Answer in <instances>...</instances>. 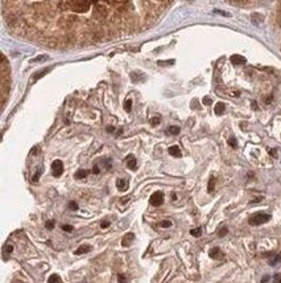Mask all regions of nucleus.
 I'll return each instance as SVG.
<instances>
[{
	"label": "nucleus",
	"mask_w": 281,
	"mask_h": 283,
	"mask_svg": "<svg viewBox=\"0 0 281 283\" xmlns=\"http://www.w3.org/2000/svg\"><path fill=\"white\" fill-rule=\"evenodd\" d=\"M269 220H271V214H267V213H255L254 216L250 217L248 222H250V225H252V226H259V225L265 224V222H268Z\"/></svg>",
	"instance_id": "f257e3e1"
},
{
	"label": "nucleus",
	"mask_w": 281,
	"mask_h": 283,
	"mask_svg": "<svg viewBox=\"0 0 281 283\" xmlns=\"http://www.w3.org/2000/svg\"><path fill=\"white\" fill-rule=\"evenodd\" d=\"M149 204L153 206H160L164 204V193L162 192H155L152 196L149 197Z\"/></svg>",
	"instance_id": "f03ea898"
},
{
	"label": "nucleus",
	"mask_w": 281,
	"mask_h": 283,
	"mask_svg": "<svg viewBox=\"0 0 281 283\" xmlns=\"http://www.w3.org/2000/svg\"><path fill=\"white\" fill-rule=\"evenodd\" d=\"M63 172V163L61 160H54L52 163V173L54 177H59Z\"/></svg>",
	"instance_id": "7ed1b4c3"
},
{
	"label": "nucleus",
	"mask_w": 281,
	"mask_h": 283,
	"mask_svg": "<svg viewBox=\"0 0 281 283\" xmlns=\"http://www.w3.org/2000/svg\"><path fill=\"white\" fill-rule=\"evenodd\" d=\"M126 163H127V167L131 171H136V168H137V163H136V159L133 155H128L126 159Z\"/></svg>",
	"instance_id": "20e7f679"
},
{
	"label": "nucleus",
	"mask_w": 281,
	"mask_h": 283,
	"mask_svg": "<svg viewBox=\"0 0 281 283\" xmlns=\"http://www.w3.org/2000/svg\"><path fill=\"white\" fill-rule=\"evenodd\" d=\"M133 240H135V234H133V233H127L126 236L123 237L122 245L124 246V248H127V246H130L132 242H133Z\"/></svg>",
	"instance_id": "39448f33"
},
{
	"label": "nucleus",
	"mask_w": 281,
	"mask_h": 283,
	"mask_svg": "<svg viewBox=\"0 0 281 283\" xmlns=\"http://www.w3.org/2000/svg\"><path fill=\"white\" fill-rule=\"evenodd\" d=\"M91 249H93V246H91V245H82V246H79V248L75 250L74 254H75V256H81V254H85V253L91 252Z\"/></svg>",
	"instance_id": "423d86ee"
},
{
	"label": "nucleus",
	"mask_w": 281,
	"mask_h": 283,
	"mask_svg": "<svg viewBox=\"0 0 281 283\" xmlns=\"http://www.w3.org/2000/svg\"><path fill=\"white\" fill-rule=\"evenodd\" d=\"M231 62L235 63V65H242V63H246V58L243 56L234 54V56H231Z\"/></svg>",
	"instance_id": "0eeeda50"
},
{
	"label": "nucleus",
	"mask_w": 281,
	"mask_h": 283,
	"mask_svg": "<svg viewBox=\"0 0 281 283\" xmlns=\"http://www.w3.org/2000/svg\"><path fill=\"white\" fill-rule=\"evenodd\" d=\"M169 155H172V156H174V158H181V150H180V147L178 146H172L169 147Z\"/></svg>",
	"instance_id": "6e6552de"
},
{
	"label": "nucleus",
	"mask_w": 281,
	"mask_h": 283,
	"mask_svg": "<svg viewBox=\"0 0 281 283\" xmlns=\"http://www.w3.org/2000/svg\"><path fill=\"white\" fill-rule=\"evenodd\" d=\"M116 187L119 190H126L128 188V181L124 179H119V180H116Z\"/></svg>",
	"instance_id": "1a4fd4ad"
},
{
	"label": "nucleus",
	"mask_w": 281,
	"mask_h": 283,
	"mask_svg": "<svg viewBox=\"0 0 281 283\" xmlns=\"http://www.w3.org/2000/svg\"><path fill=\"white\" fill-rule=\"evenodd\" d=\"M12 252H13V246L9 245V244H7L3 248V256H4V259H7V257L8 256H11Z\"/></svg>",
	"instance_id": "9d476101"
},
{
	"label": "nucleus",
	"mask_w": 281,
	"mask_h": 283,
	"mask_svg": "<svg viewBox=\"0 0 281 283\" xmlns=\"http://www.w3.org/2000/svg\"><path fill=\"white\" fill-rule=\"evenodd\" d=\"M224 110H226V105H224L223 102H218V103H216V106H215V109H214L215 114H218V115L223 114Z\"/></svg>",
	"instance_id": "9b49d317"
},
{
	"label": "nucleus",
	"mask_w": 281,
	"mask_h": 283,
	"mask_svg": "<svg viewBox=\"0 0 281 283\" xmlns=\"http://www.w3.org/2000/svg\"><path fill=\"white\" fill-rule=\"evenodd\" d=\"M87 175H89V171H86V169H78L77 172H75L74 177L78 179V180H81V179H85Z\"/></svg>",
	"instance_id": "f8f14e48"
},
{
	"label": "nucleus",
	"mask_w": 281,
	"mask_h": 283,
	"mask_svg": "<svg viewBox=\"0 0 281 283\" xmlns=\"http://www.w3.org/2000/svg\"><path fill=\"white\" fill-rule=\"evenodd\" d=\"M219 254H220V249L219 248H212L210 250V253H208V256H210L211 258H214V259H216V258L219 257Z\"/></svg>",
	"instance_id": "ddd939ff"
},
{
	"label": "nucleus",
	"mask_w": 281,
	"mask_h": 283,
	"mask_svg": "<svg viewBox=\"0 0 281 283\" xmlns=\"http://www.w3.org/2000/svg\"><path fill=\"white\" fill-rule=\"evenodd\" d=\"M166 134H170V135H177V134H180V127H177V126H170L169 129L166 130Z\"/></svg>",
	"instance_id": "4468645a"
},
{
	"label": "nucleus",
	"mask_w": 281,
	"mask_h": 283,
	"mask_svg": "<svg viewBox=\"0 0 281 283\" xmlns=\"http://www.w3.org/2000/svg\"><path fill=\"white\" fill-rule=\"evenodd\" d=\"M42 171H44V168H42V167H40V168L37 169V172H36L33 175V177H32V183H37L38 181V179H40V176H41Z\"/></svg>",
	"instance_id": "2eb2a0df"
},
{
	"label": "nucleus",
	"mask_w": 281,
	"mask_h": 283,
	"mask_svg": "<svg viewBox=\"0 0 281 283\" xmlns=\"http://www.w3.org/2000/svg\"><path fill=\"white\" fill-rule=\"evenodd\" d=\"M58 282H61V278H59V275H57V274L50 275L49 279H48V283H58Z\"/></svg>",
	"instance_id": "dca6fc26"
},
{
	"label": "nucleus",
	"mask_w": 281,
	"mask_h": 283,
	"mask_svg": "<svg viewBox=\"0 0 281 283\" xmlns=\"http://www.w3.org/2000/svg\"><path fill=\"white\" fill-rule=\"evenodd\" d=\"M214 188H215V177H211L210 179V181H208V187H207V190L208 192H212L214 190Z\"/></svg>",
	"instance_id": "f3484780"
},
{
	"label": "nucleus",
	"mask_w": 281,
	"mask_h": 283,
	"mask_svg": "<svg viewBox=\"0 0 281 283\" xmlns=\"http://www.w3.org/2000/svg\"><path fill=\"white\" fill-rule=\"evenodd\" d=\"M190 234L193 237H199L201 234H202V229L201 228H195V229H191L190 230Z\"/></svg>",
	"instance_id": "a211bd4d"
},
{
	"label": "nucleus",
	"mask_w": 281,
	"mask_h": 283,
	"mask_svg": "<svg viewBox=\"0 0 281 283\" xmlns=\"http://www.w3.org/2000/svg\"><path fill=\"white\" fill-rule=\"evenodd\" d=\"M67 208H69L70 210H78V209H79L78 202H75V201H69V204H67Z\"/></svg>",
	"instance_id": "6ab92c4d"
},
{
	"label": "nucleus",
	"mask_w": 281,
	"mask_h": 283,
	"mask_svg": "<svg viewBox=\"0 0 281 283\" xmlns=\"http://www.w3.org/2000/svg\"><path fill=\"white\" fill-rule=\"evenodd\" d=\"M280 262H281V256L279 254V256H276V257L273 258V259H271V261H269V265H271V266H276V265H279Z\"/></svg>",
	"instance_id": "aec40b11"
},
{
	"label": "nucleus",
	"mask_w": 281,
	"mask_h": 283,
	"mask_svg": "<svg viewBox=\"0 0 281 283\" xmlns=\"http://www.w3.org/2000/svg\"><path fill=\"white\" fill-rule=\"evenodd\" d=\"M172 225H173V224H172V221H169V220L160 221V226H161V228H170Z\"/></svg>",
	"instance_id": "412c9836"
},
{
	"label": "nucleus",
	"mask_w": 281,
	"mask_h": 283,
	"mask_svg": "<svg viewBox=\"0 0 281 283\" xmlns=\"http://www.w3.org/2000/svg\"><path fill=\"white\" fill-rule=\"evenodd\" d=\"M54 225H55V222H54L53 220H49V221L45 222V228H46L48 230H52V229L54 228Z\"/></svg>",
	"instance_id": "4be33fe9"
},
{
	"label": "nucleus",
	"mask_w": 281,
	"mask_h": 283,
	"mask_svg": "<svg viewBox=\"0 0 281 283\" xmlns=\"http://www.w3.org/2000/svg\"><path fill=\"white\" fill-rule=\"evenodd\" d=\"M124 109H126V111H131V109H132V99H127L126 103H124Z\"/></svg>",
	"instance_id": "5701e85b"
},
{
	"label": "nucleus",
	"mask_w": 281,
	"mask_h": 283,
	"mask_svg": "<svg viewBox=\"0 0 281 283\" xmlns=\"http://www.w3.org/2000/svg\"><path fill=\"white\" fill-rule=\"evenodd\" d=\"M61 228H62V230H63V232H66V233H71V232H73V230H74V228H73V226H71V225H62Z\"/></svg>",
	"instance_id": "b1692460"
},
{
	"label": "nucleus",
	"mask_w": 281,
	"mask_h": 283,
	"mask_svg": "<svg viewBox=\"0 0 281 283\" xmlns=\"http://www.w3.org/2000/svg\"><path fill=\"white\" fill-rule=\"evenodd\" d=\"M228 144H230L232 148H236V147H238V143H236V139L235 138H230V139H228Z\"/></svg>",
	"instance_id": "393cba45"
},
{
	"label": "nucleus",
	"mask_w": 281,
	"mask_h": 283,
	"mask_svg": "<svg viewBox=\"0 0 281 283\" xmlns=\"http://www.w3.org/2000/svg\"><path fill=\"white\" fill-rule=\"evenodd\" d=\"M158 123H160V117H153L151 119V125L152 126H157Z\"/></svg>",
	"instance_id": "a878e982"
},
{
	"label": "nucleus",
	"mask_w": 281,
	"mask_h": 283,
	"mask_svg": "<svg viewBox=\"0 0 281 283\" xmlns=\"http://www.w3.org/2000/svg\"><path fill=\"white\" fill-rule=\"evenodd\" d=\"M227 233H228V229H227V228H222V229H220L219 232H218V236H219V237H224Z\"/></svg>",
	"instance_id": "bb28decb"
},
{
	"label": "nucleus",
	"mask_w": 281,
	"mask_h": 283,
	"mask_svg": "<svg viewBox=\"0 0 281 283\" xmlns=\"http://www.w3.org/2000/svg\"><path fill=\"white\" fill-rule=\"evenodd\" d=\"M110 224H111L110 221H102V222H100V228H102V229H106V228H108V226H110Z\"/></svg>",
	"instance_id": "cd10ccee"
},
{
	"label": "nucleus",
	"mask_w": 281,
	"mask_h": 283,
	"mask_svg": "<svg viewBox=\"0 0 281 283\" xmlns=\"http://www.w3.org/2000/svg\"><path fill=\"white\" fill-rule=\"evenodd\" d=\"M273 283H281V275H280V274H276V275H275V278H273Z\"/></svg>",
	"instance_id": "c85d7f7f"
},
{
	"label": "nucleus",
	"mask_w": 281,
	"mask_h": 283,
	"mask_svg": "<svg viewBox=\"0 0 281 283\" xmlns=\"http://www.w3.org/2000/svg\"><path fill=\"white\" fill-rule=\"evenodd\" d=\"M118 279H119V283H126V278H124L123 274H119V275H118Z\"/></svg>",
	"instance_id": "c756f323"
},
{
	"label": "nucleus",
	"mask_w": 281,
	"mask_h": 283,
	"mask_svg": "<svg viewBox=\"0 0 281 283\" xmlns=\"http://www.w3.org/2000/svg\"><path fill=\"white\" fill-rule=\"evenodd\" d=\"M211 98H208V97H205L203 98V103H205V105H211Z\"/></svg>",
	"instance_id": "7c9ffc66"
},
{
	"label": "nucleus",
	"mask_w": 281,
	"mask_h": 283,
	"mask_svg": "<svg viewBox=\"0 0 281 283\" xmlns=\"http://www.w3.org/2000/svg\"><path fill=\"white\" fill-rule=\"evenodd\" d=\"M99 172H100L99 167H98V165H94V167H93V173H95V175H98Z\"/></svg>",
	"instance_id": "2f4dec72"
},
{
	"label": "nucleus",
	"mask_w": 281,
	"mask_h": 283,
	"mask_svg": "<svg viewBox=\"0 0 281 283\" xmlns=\"http://www.w3.org/2000/svg\"><path fill=\"white\" fill-rule=\"evenodd\" d=\"M269 155H271V156H273V158H276V156H277V151H276V150H269Z\"/></svg>",
	"instance_id": "473e14b6"
},
{
	"label": "nucleus",
	"mask_w": 281,
	"mask_h": 283,
	"mask_svg": "<svg viewBox=\"0 0 281 283\" xmlns=\"http://www.w3.org/2000/svg\"><path fill=\"white\" fill-rule=\"evenodd\" d=\"M268 281H269V277H268V275H265V277H264L263 279H261V283H267Z\"/></svg>",
	"instance_id": "72a5a7b5"
},
{
	"label": "nucleus",
	"mask_w": 281,
	"mask_h": 283,
	"mask_svg": "<svg viewBox=\"0 0 281 283\" xmlns=\"http://www.w3.org/2000/svg\"><path fill=\"white\" fill-rule=\"evenodd\" d=\"M252 107H254V109H258V105H256V102H252Z\"/></svg>",
	"instance_id": "f704fd0d"
},
{
	"label": "nucleus",
	"mask_w": 281,
	"mask_h": 283,
	"mask_svg": "<svg viewBox=\"0 0 281 283\" xmlns=\"http://www.w3.org/2000/svg\"><path fill=\"white\" fill-rule=\"evenodd\" d=\"M108 131H110V132H112V131H114V127H108V129H107Z\"/></svg>",
	"instance_id": "c9c22d12"
},
{
	"label": "nucleus",
	"mask_w": 281,
	"mask_h": 283,
	"mask_svg": "<svg viewBox=\"0 0 281 283\" xmlns=\"http://www.w3.org/2000/svg\"><path fill=\"white\" fill-rule=\"evenodd\" d=\"M98 2H99V0H91V3H94L95 5H96V4H98Z\"/></svg>",
	"instance_id": "e433bc0d"
},
{
	"label": "nucleus",
	"mask_w": 281,
	"mask_h": 283,
	"mask_svg": "<svg viewBox=\"0 0 281 283\" xmlns=\"http://www.w3.org/2000/svg\"><path fill=\"white\" fill-rule=\"evenodd\" d=\"M172 198H173V200H176V198H177V196H176V193L172 194Z\"/></svg>",
	"instance_id": "4c0bfd02"
}]
</instances>
